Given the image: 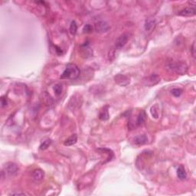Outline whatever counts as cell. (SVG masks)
<instances>
[{
    "instance_id": "15",
    "label": "cell",
    "mask_w": 196,
    "mask_h": 196,
    "mask_svg": "<svg viewBox=\"0 0 196 196\" xmlns=\"http://www.w3.org/2000/svg\"><path fill=\"white\" fill-rule=\"evenodd\" d=\"M110 117V114H109L108 111V107H104L101 110H100V114H99V119L100 120L106 121L109 119Z\"/></svg>"
},
{
    "instance_id": "1",
    "label": "cell",
    "mask_w": 196,
    "mask_h": 196,
    "mask_svg": "<svg viewBox=\"0 0 196 196\" xmlns=\"http://www.w3.org/2000/svg\"><path fill=\"white\" fill-rule=\"evenodd\" d=\"M80 69L75 64H67L65 71L61 75V79L74 80L79 77Z\"/></svg>"
},
{
    "instance_id": "13",
    "label": "cell",
    "mask_w": 196,
    "mask_h": 196,
    "mask_svg": "<svg viewBox=\"0 0 196 196\" xmlns=\"http://www.w3.org/2000/svg\"><path fill=\"white\" fill-rule=\"evenodd\" d=\"M146 119V114L144 110H141L139 114L137 119H136V122L135 123L136 124V126H143L145 123Z\"/></svg>"
},
{
    "instance_id": "7",
    "label": "cell",
    "mask_w": 196,
    "mask_h": 196,
    "mask_svg": "<svg viewBox=\"0 0 196 196\" xmlns=\"http://www.w3.org/2000/svg\"><path fill=\"white\" fill-rule=\"evenodd\" d=\"M114 81H115V82L118 85H119L121 87H126L130 83V80L129 77L121 74L116 75L114 77Z\"/></svg>"
},
{
    "instance_id": "2",
    "label": "cell",
    "mask_w": 196,
    "mask_h": 196,
    "mask_svg": "<svg viewBox=\"0 0 196 196\" xmlns=\"http://www.w3.org/2000/svg\"><path fill=\"white\" fill-rule=\"evenodd\" d=\"M166 69L178 74H185L188 72V65L185 62H172L166 65Z\"/></svg>"
},
{
    "instance_id": "10",
    "label": "cell",
    "mask_w": 196,
    "mask_h": 196,
    "mask_svg": "<svg viewBox=\"0 0 196 196\" xmlns=\"http://www.w3.org/2000/svg\"><path fill=\"white\" fill-rule=\"evenodd\" d=\"M32 180L35 183H41L45 177V172L42 171L41 169H35L34 172H32Z\"/></svg>"
},
{
    "instance_id": "17",
    "label": "cell",
    "mask_w": 196,
    "mask_h": 196,
    "mask_svg": "<svg viewBox=\"0 0 196 196\" xmlns=\"http://www.w3.org/2000/svg\"><path fill=\"white\" fill-rule=\"evenodd\" d=\"M51 144V140H50V139H47V140H45V141H43V143L40 145L39 149L41 150H45L50 146Z\"/></svg>"
},
{
    "instance_id": "9",
    "label": "cell",
    "mask_w": 196,
    "mask_h": 196,
    "mask_svg": "<svg viewBox=\"0 0 196 196\" xmlns=\"http://www.w3.org/2000/svg\"><path fill=\"white\" fill-rule=\"evenodd\" d=\"M156 22L155 19L152 18V17H149L145 21L144 29H145L146 32L150 33L152 31H153V29L156 27Z\"/></svg>"
},
{
    "instance_id": "21",
    "label": "cell",
    "mask_w": 196,
    "mask_h": 196,
    "mask_svg": "<svg viewBox=\"0 0 196 196\" xmlns=\"http://www.w3.org/2000/svg\"><path fill=\"white\" fill-rule=\"evenodd\" d=\"M151 114H152V117L156 118V119H157L159 117V111H158L156 106H154V107H152L151 108Z\"/></svg>"
},
{
    "instance_id": "12",
    "label": "cell",
    "mask_w": 196,
    "mask_h": 196,
    "mask_svg": "<svg viewBox=\"0 0 196 196\" xmlns=\"http://www.w3.org/2000/svg\"><path fill=\"white\" fill-rule=\"evenodd\" d=\"M133 142L137 146H141L144 145L148 142V138H147L146 135L142 134V135H138L133 140Z\"/></svg>"
},
{
    "instance_id": "14",
    "label": "cell",
    "mask_w": 196,
    "mask_h": 196,
    "mask_svg": "<svg viewBox=\"0 0 196 196\" xmlns=\"http://www.w3.org/2000/svg\"><path fill=\"white\" fill-rule=\"evenodd\" d=\"M177 176L180 180L183 181L187 178V172L183 166H179L177 169Z\"/></svg>"
},
{
    "instance_id": "25",
    "label": "cell",
    "mask_w": 196,
    "mask_h": 196,
    "mask_svg": "<svg viewBox=\"0 0 196 196\" xmlns=\"http://www.w3.org/2000/svg\"><path fill=\"white\" fill-rule=\"evenodd\" d=\"M26 195V194H25V193H22V192H13V193L10 194V195Z\"/></svg>"
},
{
    "instance_id": "11",
    "label": "cell",
    "mask_w": 196,
    "mask_h": 196,
    "mask_svg": "<svg viewBox=\"0 0 196 196\" xmlns=\"http://www.w3.org/2000/svg\"><path fill=\"white\" fill-rule=\"evenodd\" d=\"M195 13H196L195 8H194V7H187V8H185L184 9L181 10V11L178 13V15H181V16L191 17L195 15Z\"/></svg>"
},
{
    "instance_id": "20",
    "label": "cell",
    "mask_w": 196,
    "mask_h": 196,
    "mask_svg": "<svg viewBox=\"0 0 196 196\" xmlns=\"http://www.w3.org/2000/svg\"><path fill=\"white\" fill-rule=\"evenodd\" d=\"M171 93L173 96L178 98V97L181 96V94L183 93V90L179 89V88H174V89L172 90Z\"/></svg>"
},
{
    "instance_id": "16",
    "label": "cell",
    "mask_w": 196,
    "mask_h": 196,
    "mask_svg": "<svg viewBox=\"0 0 196 196\" xmlns=\"http://www.w3.org/2000/svg\"><path fill=\"white\" fill-rule=\"evenodd\" d=\"M77 136L76 134H73L70 137H68L65 140L64 144H65V146H71L74 145V144L77 143Z\"/></svg>"
},
{
    "instance_id": "3",
    "label": "cell",
    "mask_w": 196,
    "mask_h": 196,
    "mask_svg": "<svg viewBox=\"0 0 196 196\" xmlns=\"http://www.w3.org/2000/svg\"><path fill=\"white\" fill-rule=\"evenodd\" d=\"M19 172V167L14 162H6L3 166V171H2V176L3 177H13L15 176Z\"/></svg>"
},
{
    "instance_id": "23",
    "label": "cell",
    "mask_w": 196,
    "mask_h": 196,
    "mask_svg": "<svg viewBox=\"0 0 196 196\" xmlns=\"http://www.w3.org/2000/svg\"><path fill=\"white\" fill-rule=\"evenodd\" d=\"M191 51H192V57H193V58H195V41H194L193 44H192V48H191Z\"/></svg>"
},
{
    "instance_id": "5",
    "label": "cell",
    "mask_w": 196,
    "mask_h": 196,
    "mask_svg": "<svg viewBox=\"0 0 196 196\" xmlns=\"http://www.w3.org/2000/svg\"><path fill=\"white\" fill-rule=\"evenodd\" d=\"M160 82V77L156 74H152L143 79V83L146 87L155 86Z\"/></svg>"
},
{
    "instance_id": "8",
    "label": "cell",
    "mask_w": 196,
    "mask_h": 196,
    "mask_svg": "<svg viewBox=\"0 0 196 196\" xmlns=\"http://www.w3.org/2000/svg\"><path fill=\"white\" fill-rule=\"evenodd\" d=\"M80 51H81V54L82 55V57H84L85 58H90L93 55V51H92L88 42H85L84 45H81V48H80Z\"/></svg>"
},
{
    "instance_id": "19",
    "label": "cell",
    "mask_w": 196,
    "mask_h": 196,
    "mask_svg": "<svg viewBox=\"0 0 196 196\" xmlns=\"http://www.w3.org/2000/svg\"><path fill=\"white\" fill-rule=\"evenodd\" d=\"M69 30H70L71 34H73V35L76 34L77 31V23H76L75 21H72V23H71L70 25V29H69Z\"/></svg>"
},
{
    "instance_id": "18",
    "label": "cell",
    "mask_w": 196,
    "mask_h": 196,
    "mask_svg": "<svg viewBox=\"0 0 196 196\" xmlns=\"http://www.w3.org/2000/svg\"><path fill=\"white\" fill-rule=\"evenodd\" d=\"M53 90H54V92H55V94L59 96V95L61 94L62 90H63V87H62V84H60V83H58V84H56L55 85V86H54Z\"/></svg>"
},
{
    "instance_id": "22",
    "label": "cell",
    "mask_w": 196,
    "mask_h": 196,
    "mask_svg": "<svg viewBox=\"0 0 196 196\" xmlns=\"http://www.w3.org/2000/svg\"><path fill=\"white\" fill-rule=\"evenodd\" d=\"M83 31H84V33H91L92 31H93V28H92L91 25H89V24H87V25H84Z\"/></svg>"
},
{
    "instance_id": "6",
    "label": "cell",
    "mask_w": 196,
    "mask_h": 196,
    "mask_svg": "<svg viewBox=\"0 0 196 196\" xmlns=\"http://www.w3.org/2000/svg\"><path fill=\"white\" fill-rule=\"evenodd\" d=\"M110 25L105 21H99L94 25V29L98 33H105L110 30Z\"/></svg>"
},
{
    "instance_id": "4",
    "label": "cell",
    "mask_w": 196,
    "mask_h": 196,
    "mask_svg": "<svg viewBox=\"0 0 196 196\" xmlns=\"http://www.w3.org/2000/svg\"><path fill=\"white\" fill-rule=\"evenodd\" d=\"M129 37H130L129 33L124 32L123 33V34H121L117 38V40H116L114 48L117 50L122 49V48L126 45V43H127L128 40H129Z\"/></svg>"
},
{
    "instance_id": "24",
    "label": "cell",
    "mask_w": 196,
    "mask_h": 196,
    "mask_svg": "<svg viewBox=\"0 0 196 196\" xmlns=\"http://www.w3.org/2000/svg\"><path fill=\"white\" fill-rule=\"evenodd\" d=\"M1 104H2V107H6L7 105V100L6 98H5L4 97L1 98Z\"/></svg>"
}]
</instances>
